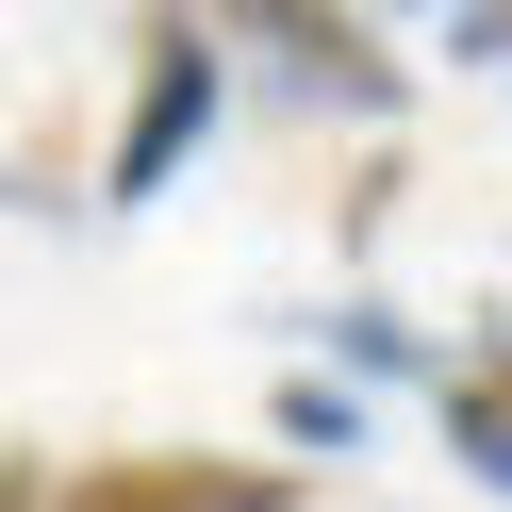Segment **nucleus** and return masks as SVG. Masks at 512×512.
I'll list each match as a JSON object with an SVG mask.
<instances>
[{
	"label": "nucleus",
	"mask_w": 512,
	"mask_h": 512,
	"mask_svg": "<svg viewBox=\"0 0 512 512\" xmlns=\"http://www.w3.org/2000/svg\"><path fill=\"white\" fill-rule=\"evenodd\" d=\"M199 133H215V17L149 0V50H133V116H116V166H100V199H166Z\"/></svg>",
	"instance_id": "f257e3e1"
},
{
	"label": "nucleus",
	"mask_w": 512,
	"mask_h": 512,
	"mask_svg": "<svg viewBox=\"0 0 512 512\" xmlns=\"http://www.w3.org/2000/svg\"><path fill=\"white\" fill-rule=\"evenodd\" d=\"M50 512H281L265 463H182V446H116V463L50 479Z\"/></svg>",
	"instance_id": "7ed1b4c3"
},
{
	"label": "nucleus",
	"mask_w": 512,
	"mask_h": 512,
	"mask_svg": "<svg viewBox=\"0 0 512 512\" xmlns=\"http://www.w3.org/2000/svg\"><path fill=\"white\" fill-rule=\"evenodd\" d=\"M0 512H50V479H34V463H0Z\"/></svg>",
	"instance_id": "423d86ee"
},
{
	"label": "nucleus",
	"mask_w": 512,
	"mask_h": 512,
	"mask_svg": "<svg viewBox=\"0 0 512 512\" xmlns=\"http://www.w3.org/2000/svg\"><path fill=\"white\" fill-rule=\"evenodd\" d=\"M281 430H298V446H347V430H364V397H347V380H281Z\"/></svg>",
	"instance_id": "39448f33"
},
{
	"label": "nucleus",
	"mask_w": 512,
	"mask_h": 512,
	"mask_svg": "<svg viewBox=\"0 0 512 512\" xmlns=\"http://www.w3.org/2000/svg\"><path fill=\"white\" fill-rule=\"evenodd\" d=\"M430 413H446V446H463V479H496V496H512V347L430 364Z\"/></svg>",
	"instance_id": "20e7f679"
},
{
	"label": "nucleus",
	"mask_w": 512,
	"mask_h": 512,
	"mask_svg": "<svg viewBox=\"0 0 512 512\" xmlns=\"http://www.w3.org/2000/svg\"><path fill=\"white\" fill-rule=\"evenodd\" d=\"M215 17H232V34H265L281 67L314 83V100H347V116H397V50H380L347 0H215Z\"/></svg>",
	"instance_id": "f03ea898"
}]
</instances>
